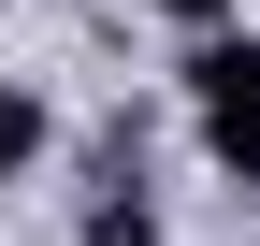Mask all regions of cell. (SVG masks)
I'll list each match as a JSON object with an SVG mask.
<instances>
[{"instance_id": "cell-1", "label": "cell", "mask_w": 260, "mask_h": 246, "mask_svg": "<svg viewBox=\"0 0 260 246\" xmlns=\"http://www.w3.org/2000/svg\"><path fill=\"white\" fill-rule=\"evenodd\" d=\"M188 116H203L217 174L260 203V44H232V29H203V58H188Z\"/></svg>"}, {"instance_id": "cell-2", "label": "cell", "mask_w": 260, "mask_h": 246, "mask_svg": "<svg viewBox=\"0 0 260 246\" xmlns=\"http://www.w3.org/2000/svg\"><path fill=\"white\" fill-rule=\"evenodd\" d=\"M87 246H159V203H145V174H130V145L102 160V189H87Z\"/></svg>"}, {"instance_id": "cell-3", "label": "cell", "mask_w": 260, "mask_h": 246, "mask_svg": "<svg viewBox=\"0 0 260 246\" xmlns=\"http://www.w3.org/2000/svg\"><path fill=\"white\" fill-rule=\"evenodd\" d=\"M44 131H58V116L29 102V87H0V174H29V160H44Z\"/></svg>"}, {"instance_id": "cell-4", "label": "cell", "mask_w": 260, "mask_h": 246, "mask_svg": "<svg viewBox=\"0 0 260 246\" xmlns=\"http://www.w3.org/2000/svg\"><path fill=\"white\" fill-rule=\"evenodd\" d=\"M159 15H174V29H217V15H232V0H159Z\"/></svg>"}]
</instances>
